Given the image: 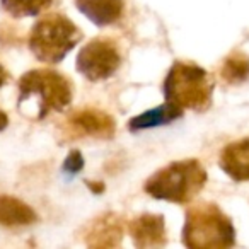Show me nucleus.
<instances>
[{"label": "nucleus", "mask_w": 249, "mask_h": 249, "mask_svg": "<svg viewBox=\"0 0 249 249\" xmlns=\"http://www.w3.org/2000/svg\"><path fill=\"white\" fill-rule=\"evenodd\" d=\"M72 101V84L55 70H31L19 80L18 109L24 118L43 120L63 111Z\"/></svg>", "instance_id": "f257e3e1"}, {"label": "nucleus", "mask_w": 249, "mask_h": 249, "mask_svg": "<svg viewBox=\"0 0 249 249\" xmlns=\"http://www.w3.org/2000/svg\"><path fill=\"white\" fill-rule=\"evenodd\" d=\"M183 242L191 249H225L234 246L235 229L217 205L200 203L188 208Z\"/></svg>", "instance_id": "f03ea898"}, {"label": "nucleus", "mask_w": 249, "mask_h": 249, "mask_svg": "<svg viewBox=\"0 0 249 249\" xmlns=\"http://www.w3.org/2000/svg\"><path fill=\"white\" fill-rule=\"evenodd\" d=\"M207 173L196 159L169 164L157 171L145 183V191L157 200L188 203L207 184Z\"/></svg>", "instance_id": "7ed1b4c3"}, {"label": "nucleus", "mask_w": 249, "mask_h": 249, "mask_svg": "<svg viewBox=\"0 0 249 249\" xmlns=\"http://www.w3.org/2000/svg\"><path fill=\"white\" fill-rule=\"evenodd\" d=\"M213 80L195 63L176 62L164 80V97L181 109L205 111L212 104Z\"/></svg>", "instance_id": "20e7f679"}, {"label": "nucleus", "mask_w": 249, "mask_h": 249, "mask_svg": "<svg viewBox=\"0 0 249 249\" xmlns=\"http://www.w3.org/2000/svg\"><path fill=\"white\" fill-rule=\"evenodd\" d=\"M82 33L69 18L50 14L41 18L31 29L29 48L39 62L58 63L75 48Z\"/></svg>", "instance_id": "39448f33"}, {"label": "nucleus", "mask_w": 249, "mask_h": 249, "mask_svg": "<svg viewBox=\"0 0 249 249\" xmlns=\"http://www.w3.org/2000/svg\"><path fill=\"white\" fill-rule=\"evenodd\" d=\"M120 65L121 55L118 45L107 38L89 41L77 56V70L92 82L109 79Z\"/></svg>", "instance_id": "423d86ee"}, {"label": "nucleus", "mask_w": 249, "mask_h": 249, "mask_svg": "<svg viewBox=\"0 0 249 249\" xmlns=\"http://www.w3.org/2000/svg\"><path fill=\"white\" fill-rule=\"evenodd\" d=\"M116 132V123L107 113L101 109H86L73 111L69 118L62 123L63 142H75L82 139H97L106 140L111 139Z\"/></svg>", "instance_id": "0eeeda50"}, {"label": "nucleus", "mask_w": 249, "mask_h": 249, "mask_svg": "<svg viewBox=\"0 0 249 249\" xmlns=\"http://www.w3.org/2000/svg\"><path fill=\"white\" fill-rule=\"evenodd\" d=\"M128 231L133 239V244L140 249L162 248L167 242L166 224H164L162 215H140L130 222Z\"/></svg>", "instance_id": "6e6552de"}, {"label": "nucleus", "mask_w": 249, "mask_h": 249, "mask_svg": "<svg viewBox=\"0 0 249 249\" xmlns=\"http://www.w3.org/2000/svg\"><path fill=\"white\" fill-rule=\"evenodd\" d=\"M123 237V220L116 213H104L86 231V244L89 248H116Z\"/></svg>", "instance_id": "1a4fd4ad"}, {"label": "nucleus", "mask_w": 249, "mask_h": 249, "mask_svg": "<svg viewBox=\"0 0 249 249\" xmlns=\"http://www.w3.org/2000/svg\"><path fill=\"white\" fill-rule=\"evenodd\" d=\"M222 171L234 181H249V139L229 143L218 159Z\"/></svg>", "instance_id": "9d476101"}, {"label": "nucleus", "mask_w": 249, "mask_h": 249, "mask_svg": "<svg viewBox=\"0 0 249 249\" xmlns=\"http://www.w3.org/2000/svg\"><path fill=\"white\" fill-rule=\"evenodd\" d=\"M75 5L96 26H109L121 19L124 11L123 0H75Z\"/></svg>", "instance_id": "9b49d317"}, {"label": "nucleus", "mask_w": 249, "mask_h": 249, "mask_svg": "<svg viewBox=\"0 0 249 249\" xmlns=\"http://www.w3.org/2000/svg\"><path fill=\"white\" fill-rule=\"evenodd\" d=\"M38 220L35 210L18 198L0 196V225L4 227H24Z\"/></svg>", "instance_id": "f8f14e48"}, {"label": "nucleus", "mask_w": 249, "mask_h": 249, "mask_svg": "<svg viewBox=\"0 0 249 249\" xmlns=\"http://www.w3.org/2000/svg\"><path fill=\"white\" fill-rule=\"evenodd\" d=\"M181 116H183V109H181L179 106H176V104L167 103L166 101L162 106H157V107H154V109L145 111V113L132 118V120L128 121V128H130V132L156 128L159 124H167Z\"/></svg>", "instance_id": "ddd939ff"}, {"label": "nucleus", "mask_w": 249, "mask_h": 249, "mask_svg": "<svg viewBox=\"0 0 249 249\" xmlns=\"http://www.w3.org/2000/svg\"><path fill=\"white\" fill-rule=\"evenodd\" d=\"M220 77L225 84L239 86L249 79V56L235 52L224 60L220 67Z\"/></svg>", "instance_id": "4468645a"}, {"label": "nucleus", "mask_w": 249, "mask_h": 249, "mask_svg": "<svg viewBox=\"0 0 249 249\" xmlns=\"http://www.w3.org/2000/svg\"><path fill=\"white\" fill-rule=\"evenodd\" d=\"M55 0H0L2 9L16 19L35 18L50 7Z\"/></svg>", "instance_id": "2eb2a0df"}, {"label": "nucleus", "mask_w": 249, "mask_h": 249, "mask_svg": "<svg viewBox=\"0 0 249 249\" xmlns=\"http://www.w3.org/2000/svg\"><path fill=\"white\" fill-rule=\"evenodd\" d=\"M82 167H84V159H82V156H80L79 150H73V152L70 154L69 157H67L63 169H65L67 173L75 174V173H79V171L82 169Z\"/></svg>", "instance_id": "dca6fc26"}, {"label": "nucleus", "mask_w": 249, "mask_h": 249, "mask_svg": "<svg viewBox=\"0 0 249 249\" xmlns=\"http://www.w3.org/2000/svg\"><path fill=\"white\" fill-rule=\"evenodd\" d=\"M7 124H9V118H7V114H5L4 111L0 109V132H2V130L7 128Z\"/></svg>", "instance_id": "f3484780"}, {"label": "nucleus", "mask_w": 249, "mask_h": 249, "mask_svg": "<svg viewBox=\"0 0 249 249\" xmlns=\"http://www.w3.org/2000/svg\"><path fill=\"white\" fill-rule=\"evenodd\" d=\"M7 79H9V73H7V70H5L4 67L0 65V87H2L5 82H7Z\"/></svg>", "instance_id": "a211bd4d"}]
</instances>
